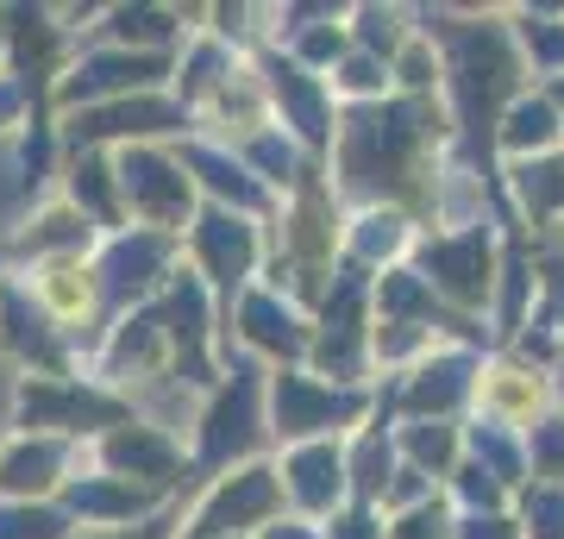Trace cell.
<instances>
[{
	"label": "cell",
	"instance_id": "277c9868",
	"mask_svg": "<svg viewBox=\"0 0 564 539\" xmlns=\"http://www.w3.org/2000/svg\"><path fill=\"white\" fill-rule=\"evenodd\" d=\"M364 308H370V270L345 263L339 277H333V289H326V314H321V333H314V358H321V370L339 389H358L364 358H370Z\"/></svg>",
	"mask_w": 564,
	"mask_h": 539
},
{
	"label": "cell",
	"instance_id": "5bb4252c",
	"mask_svg": "<svg viewBox=\"0 0 564 539\" xmlns=\"http://www.w3.org/2000/svg\"><path fill=\"white\" fill-rule=\"evenodd\" d=\"M464 459L484 464L508 496H521L527 483H533L527 477V440L521 433H508V427H489V420H470V427H464Z\"/></svg>",
	"mask_w": 564,
	"mask_h": 539
},
{
	"label": "cell",
	"instance_id": "ac0fdd59",
	"mask_svg": "<svg viewBox=\"0 0 564 539\" xmlns=\"http://www.w3.org/2000/svg\"><path fill=\"white\" fill-rule=\"evenodd\" d=\"M251 433H258V382L239 377V382H232V396H226L220 408H214V420H207V459L245 452Z\"/></svg>",
	"mask_w": 564,
	"mask_h": 539
},
{
	"label": "cell",
	"instance_id": "6da1fadb",
	"mask_svg": "<svg viewBox=\"0 0 564 539\" xmlns=\"http://www.w3.org/2000/svg\"><path fill=\"white\" fill-rule=\"evenodd\" d=\"M421 39L445 51V88H452V132L470 151V170L496 188L489 151H496V126L514 100L527 95V63L521 44L508 32V13H414Z\"/></svg>",
	"mask_w": 564,
	"mask_h": 539
},
{
	"label": "cell",
	"instance_id": "30bf717a",
	"mask_svg": "<svg viewBox=\"0 0 564 539\" xmlns=\"http://www.w3.org/2000/svg\"><path fill=\"white\" fill-rule=\"evenodd\" d=\"M282 508V483L276 471H239L232 483H220V496L207 502L202 533H232V527H263V520Z\"/></svg>",
	"mask_w": 564,
	"mask_h": 539
},
{
	"label": "cell",
	"instance_id": "4fadbf2b",
	"mask_svg": "<svg viewBox=\"0 0 564 539\" xmlns=\"http://www.w3.org/2000/svg\"><path fill=\"white\" fill-rule=\"evenodd\" d=\"M508 32L521 44L527 76H564V7H521V13H508Z\"/></svg>",
	"mask_w": 564,
	"mask_h": 539
},
{
	"label": "cell",
	"instance_id": "3957f363",
	"mask_svg": "<svg viewBox=\"0 0 564 539\" xmlns=\"http://www.w3.org/2000/svg\"><path fill=\"white\" fill-rule=\"evenodd\" d=\"M496 263H502V245H496V226H464V233H433L421 239V282L452 308V314L477 320L489 314V295H496Z\"/></svg>",
	"mask_w": 564,
	"mask_h": 539
},
{
	"label": "cell",
	"instance_id": "2e32d148",
	"mask_svg": "<svg viewBox=\"0 0 564 539\" xmlns=\"http://www.w3.org/2000/svg\"><path fill=\"white\" fill-rule=\"evenodd\" d=\"M270 88H276L289 126H295L307 144H326V139H333V132H326V126H333V114H326V88L307 76V69H276V82H270Z\"/></svg>",
	"mask_w": 564,
	"mask_h": 539
},
{
	"label": "cell",
	"instance_id": "5b68a950",
	"mask_svg": "<svg viewBox=\"0 0 564 539\" xmlns=\"http://www.w3.org/2000/svg\"><path fill=\"white\" fill-rule=\"evenodd\" d=\"M484 358L477 345H440L433 358H421L395 389V408L408 420H458L470 401H477V377H484Z\"/></svg>",
	"mask_w": 564,
	"mask_h": 539
},
{
	"label": "cell",
	"instance_id": "83f0119b",
	"mask_svg": "<svg viewBox=\"0 0 564 539\" xmlns=\"http://www.w3.org/2000/svg\"><path fill=\"white\" fill-rule=\"evenodd\" d=\"M339 51H345V39L333 32V25H326V32H314V39L302 44V57H307V63H326V57H339Z\"/></svg>",
	"mask_w": 564,
	"mask_h": 539
},
{
	"label": "cell",
	"instance_id": "9a60e30c",
	"mask_svg": "<svg viewBox=\"0 0 564 539\" xmlns=\"http://www.w3.org/2000/svg\"><path fill=\"white\" fill-rule=\"evenodd\" d=\"M395 471H402L395 433H383V427H370V433H358V452L345 459V477H351V496H358V508H377Z\"/></svg>",
	"mask_w": 564,
	"mask_h": 539
},
{
	"label": "cell",
	"instance_id": "e0dca14e",
	"mask_svg": "<svg viewBox=\"0 0 564 539\" xmlns=\"http://www.w3.org/2000/svg\"><path fill=\"white\" fill-rule=\"evenodd\" d=\"M408 239H414V233H408L402 207H370V214L358 220V233H351V258H358V270H383V263L395 270V258L408 251Z\"/></svg>",
	"mask_w": 564,
	"mask_h": 539
},
{
	"label": "cell",
	"instance_id": "8fae6325",
	"mask_svg": "<svg viewBox=\"0 0 564 539\" xmlns=\"http://www.w3.org/2000/svg\"><path fill=\"white\" fill-rule=\"evenodd\" d=\"M533 301H540V282H533V245L514 233L502 245V263H496V295H489V320L502 339H521L527 320H533Z\"/></svg>",
	"mask_w": 564,
	"mask_h": 539
},
{
	"label": "cell",
	"instance_id": "7402d4cb",
	"mask_svg": "<svg viewBox=\"0 0 564 539\" xmlns=\"http://www.w3.org/2000/svg\"><path fill=\"white\" fill-rule=\"evenodd\" d=\"M527 477L533 483H564V408L540 420V427H527Z\"/></svg>",
	"mask_w": 564,
	"mask_h": 539
},
{
	"label": "cell",
	"instance_id": "f1b7e54d",
	"mask_svg": "<svg viewBox=\"0 0 564 539\" xmlns=\"http://www.w3.org/2000/svg\"><path fill=\"white\" fill-rule=\"evenodd\" d=\"M540 88H545V100H552V107L564 114V76H558V82H540Z\"/></svg>",
	"mask_w": 564,
	"mask_h": 539
},
{
	"label": "cell",
	"instance_id": "d6986e66",
	"mask_svg": "<svg viewBox=\"0 0 564 539\" xmlns=\"http://www.w3.org/2000/svg\"><path fill=\"white\" fill-rule=\"evenodd\" d=\"M202 258L220 282H239L251 270V226L232 214H207L202 220Z\"/></svg>",
	"mask_w": 564,
	"mask_h": 539
},
{
	"label": "cell",
	"instance_id": "603a6c76",
	"mask_svg": "<svg viewBox=\"0 0 564 539\" xmlns=\"http://www.w3.org/2000/svg\"><path fill=\"white\" fill-rule=\"evenodd\" d=\"M452 508H458V515H508V508H514V496L489 477L484 464L464 459L458 477H452Z\"/></svg>",
	"mask_w": 564,
	"mask_h": 539
},
{
	"label": "cell",
	"instance_id": "7c38bea8",
	"mask_svg": "<svg viewBox=\"0 0 564 539\" xmlns=\"http://www.w3.org/2000/svg\"><path fill=\"white\" fill-rule=\"evenodd\" d=\"M395 452L408 471H421L433 483H452L464 464V427L458 420H402L395 427Z\"/></svg>",
	"mask_w": 564,
	"mask_h": 539
},
{
	"label": "cell",
	"instance_id": "9c48e42d",
	"mask_svg": "<svg viewBox=\"0 0 564 539\" xmlns=\"http://www.w3.org/2000/svg\"><path fill=\"white\" fill-rule=\"evenodd\" d=\"M496 151H502L508 163L564 151V114L545 100V88H527V95L502 114V126H496Z\"/></svg>",
	"mask_w": 564,
	"mask_h": 539
},
{
	"label": "cell",
	"instance_id": "ffe728a7",
	"mask_svg": "<svg viewBox=\"0 0 564 539\" xmlns=\"http://www.w3.org/2000/svg\"><path fill=\"white\" fill-rule=\"evenodd\" d=\"M245 339L263 345V352H289V358L314 345V339H307L302 320L289 314V308H276L270 295H251V301H245Z\"/></svg>",
	"mask_w": 564,
	"mask_h": 539
},
{
	"label": "cell",
	"instance_id": "4316f807",
	"mask_svg": "<svg viewBox=\"0 0 564 539\" xmlns=\"http://www.w3.org/2000/svg\"><path fill=\"white\" fill-rule=\"evenodd\" d=\"M326 539H383V527L370 520V508H351V515L333 520V533H326Z\"/></svg>",
	"mask_w": 564,
	"mask_h": 539
},
{
	"label": "cell",
	"instance_id": "484cf974",
	"mask_svg": "<svg viewBox=\"0 0 564 539\" xmlns=\"http://www.w3.org/2000/svg\"><path fill=\"white\" fill-rule=\"evenodd\" d=\"M458 539H521L514 515H458Z\"/></svg>",
	"mask_w": 564,
	"mask_h": 539
},
{
	"label": "cell",
	"instance_id": "f546056e",
	"mask_svg": "<svg viewBox=\"0 0 564 539\" xmlns=\"http://www.w3.org/2000/svg\"><path fill=\"white\" fill-rule=\"evenodd\" d=\"M270 539H321V533H307V527H276Z\"/></svg>",
	"mask_w": 564,
	"mask_h": 539
},
{
	"label": "cell",
	"instance_id": "7a4b0ae2",
	"mask_svg": "<svg viewBox=\"0 0 564 539\" xmlns=\"http://www.w3.org/2000/svg\"><path fill=\"white\" fill-rule=\"evenodd\" d=\"M452 139V114H440V100H370L345 120L339 139V170L345 188L364 201H408L414 214H433L440 182H426V158Z\"/></svg>",
	"mask_w": 564,
	"mask_h": 539
},
{
	"label": "cell",
	"instance_id": "d4e9b609",
	"mask_svg": "<svg viewBox=\"0 0 564 539\" xmlns=\"http://www.w3.org/2000/svg\"><path fill=\"white\" fill-rule=\"evenodd\" d=\"M339 88L345 95H358L364 107H370V100H383L389 95V63H377V57H345V69H339Z\"/></svg>",
	"mask_w": 564,
	"mask_h": 539
},
{
	"label": "cell",
	"instance_id": "52a82bcc",
	"mask_svg": "<svg viewBox=\"0 0 564 539\" xmlns=\"http://www.w3.org/2000/svg\"><path fill=\"white\" fill-rule=\"evenodd\" d=\"M370 396L364 389H339V382H321V377H276V433L289 440L314 445L321 433H345V427H358Z\"/></svg>",
	"mask_w": 564,
	"mask_h": 539
},
{
	"label": "cell",
	"instance_id": "cb8c5ba5",
	"mask_svg": "<svg viewBox=\"0 0 564 539\" xmlns=\"http://www.w3.org/2000/svg\"><path fill=\"white\" fill-rule=\"evenodd\" d=\"M383 539H458V508H452V496H433L421 502V508H408V515H389V533Z\"/></svg>",
	"mask_w": 564,
	"mask_h": 539
},
{
	"label": "cell",
	"instance_id": "8992f818",
	"mask_svg": "<svg viewBox=\"0 0 564 539\" xmlns=\"http://www.w3.org/2000/svg\"><path fill=\"white\" fill-rule=\"evenodd\" d=\"M552 408H558L552 370H533V364H521L514 352L484 358V377H477V420L508 427V433H527V427H540Z\"/></svg>",
	"mask_w": 564,
	"mask_h": 539
},
{
	"label": "cell",
	"instance_id": "44dd1931",
	"mask_svg": "<svg viewBox=\"0 0 564 539\" xmlns=\"http://www.w3.org/2000/svg\"><path fill=\"white\" fill-rule=\"evenodd\" d=\"M508 515L521 539H564V483H527Z\"/></svg>",
	"mask_w": 564,
	"mask_h": 539
},
{
	"label": "cell",
	"instance_id": "4dcf8cb0",
	"mask_svg": "<svg viewBox=\"0 0 564 539\" xmlns=\"http://www.w3.org/2000/svg\"><path fill=\"white\" fill-rule=\"evenodd\" d=\"M552 382H558V408H564V352H558V370H552Z\"/></svg>",
	"mask_w": 564,
	"mask_h": 539
},
{
	"label": "cell",
	"instance_id": "ba28073f",
	"mask_svg": "<svg viewBox=\"0 0 564 539\" xmlns=\"http://www.w3.org/2000/svg\"><path fill=\"white\" fill-rule=\"evenodd\" d=\"M345 489H351V477H345V452L333 440L295 445L282 464V496H295L302 515H339Z\"/></svg>",
	"mask_w": 564,
	"mask_h": 539
}]
</instances>
